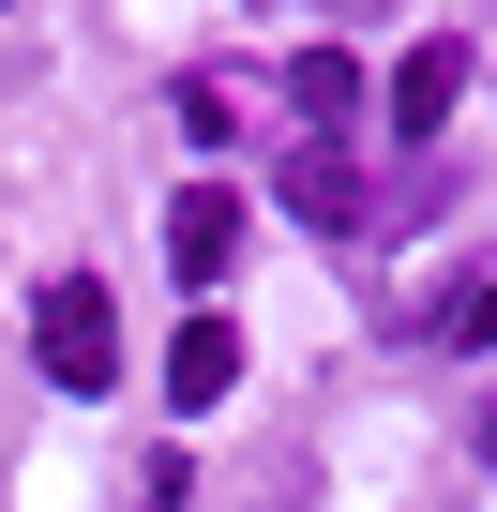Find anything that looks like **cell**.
<instances>
[{"mask_svg": "<svg viewBox=\"0 0 497 512\" xmlns=\"http://www.w3.org/2000/svg\"><path fill=\"white\" fill-rule=\"evenodd\" d=\"M437 332H452V347H497V272H467V287H452V317H437Z\"/></svg>", "mask_w": 497, "mask_h": 512, "instance_id": "obj_8", "label": "cell"}, {"mask_svg": "<svg viewBox=\"0 0 497 512\" xmlns=\"http://www.w3.org/2000/svg\"><path fill=\"white\" fill-rule=\"evenodd\" d=\"M241 392V332L226 317H181V347H166V407H226Z\"/></svg>", "mask_w": 497, "mask_h": 512, "instance_id": "obj_6", "label": "cell"}, {"mask_svg": "<svg viewBox=\"0 0 497 512\" xmlns=\"http://www.w3.org/2000/svg\"><path fill=\"white\" fill-rule=\"evenodd\" d=\"M31 362H46L61 392H121V302H106L91 272H61V287L31 302Z\"/></svg>", "mask_w": 497, "mask_h": 512, "instance_id": "obj_1", "label": "cell"}, {"mask_svg": "<svg viewBox=\"0 0 497 512\" xmlns=\"http://www.w3.org/2000/svg\"><path fill=\"white\" fill-rule=\"evenodd\" d=\"M287 106H302V151H347V121H362L377 91H362L347 46H302V61H287Z\"/></svg>", "mask_w": 497, "mask_h": 512, "instance_id": "obj_4", "label": "cell"}, {"mask_svg": "<svg viewBox=\"0 0 497 512\" xmlns=\"http://www.w3.org/2000/svg\"><path fill=\"white\" fill-rule=\"evenodd\" d=\"M452 106H467V46H452V31H422V46L392 61L377 121H392V151H437V136H452Z\"/></svg>", "mask_w": 497, "mask_h": 512, "instance_id": "obj_2", "label": "cell"}, {"mask_svg": "<svg viewBox=\"0 0 497 512\" xmlns=\"http://www.w3.org/2000/svg\"><path fill=\"white\" fill-rule=\"evenodd\" d=\"M317 16H332V31H362V16H392V0H317Z\"/></svg>", "mask_w": 497, "mask_h": 512, "instance_id": "obj_9", "label": "cell"}, {"mask_svg": "<svg viewBox=\"0 0 497 512\" xmlns=\"http://www.w3.org/2000/svg\"><path fill=\"white\" fill-rule=\"evenodd\" d=\"M166 256H181V287H226V256H241V196L196 181V196L166 211Z\"/></svg>", "mask_w": 497, "mask_h": 512, "instance_id": "obj_5", "label": "cell"}, {"mask_svg": "<svg viewBox=\"0 0 497 512\" xmlns=\"http://www.w3.org/2000/svg\"><path fill=\"white\" fill-rule=\"evenodd\" d=\"M272 196H287L317 241H362V226H377V181H362V151H287V181H272Z\"/></svg>", "mask_w": 497, "mask_h": 512, "instance_id": "obj_3", "label": "cell"}, {"mask_svg": "<svg viewBox=\"0 0 497 512\" xmlns=\"http://www.w3.org/2000/svg\"><path fill=\"white\" fill-rule=\"evenodd\" d=\"M181 136H196V151H226V136H241V91H226V76H196V91H181Z\"/></svg>", "mask_w": 497, "mask_h": 512, "instance_id": "obj_7", "label": "cell"}]
</instances>
